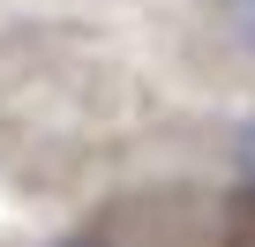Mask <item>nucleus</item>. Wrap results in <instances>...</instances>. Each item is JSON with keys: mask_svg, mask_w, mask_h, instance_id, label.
I'll return each mask as SVG.
<instances>
[{"mask_svg": "<svg viewBox=\"0 0 255 247\" xmlns=\"http://www.w3.org/2000/svg\"><path fill=\"white\" fill-rule=\"evenodd\" d=\"M240 165H248V180H255V120L240 128Z\"/></svg>", "mask_w": 255, "mask_h": 247, "instance_id": "2", "label": "nucleus"}, {"mask_svg": "<svg viewBox=\"0 0 255 247\" xmlns=\"http://www.w3.org/2000/svg\"><path fill=\"white\" fill-rule=\"evenodd\" d=\"M233 30H240V45L255 53V0H233Z\"/></svg>", "mask_w": 255, "mask_h": 247, "instance_id": "1", "label": "nucleus"}]
</instances>
